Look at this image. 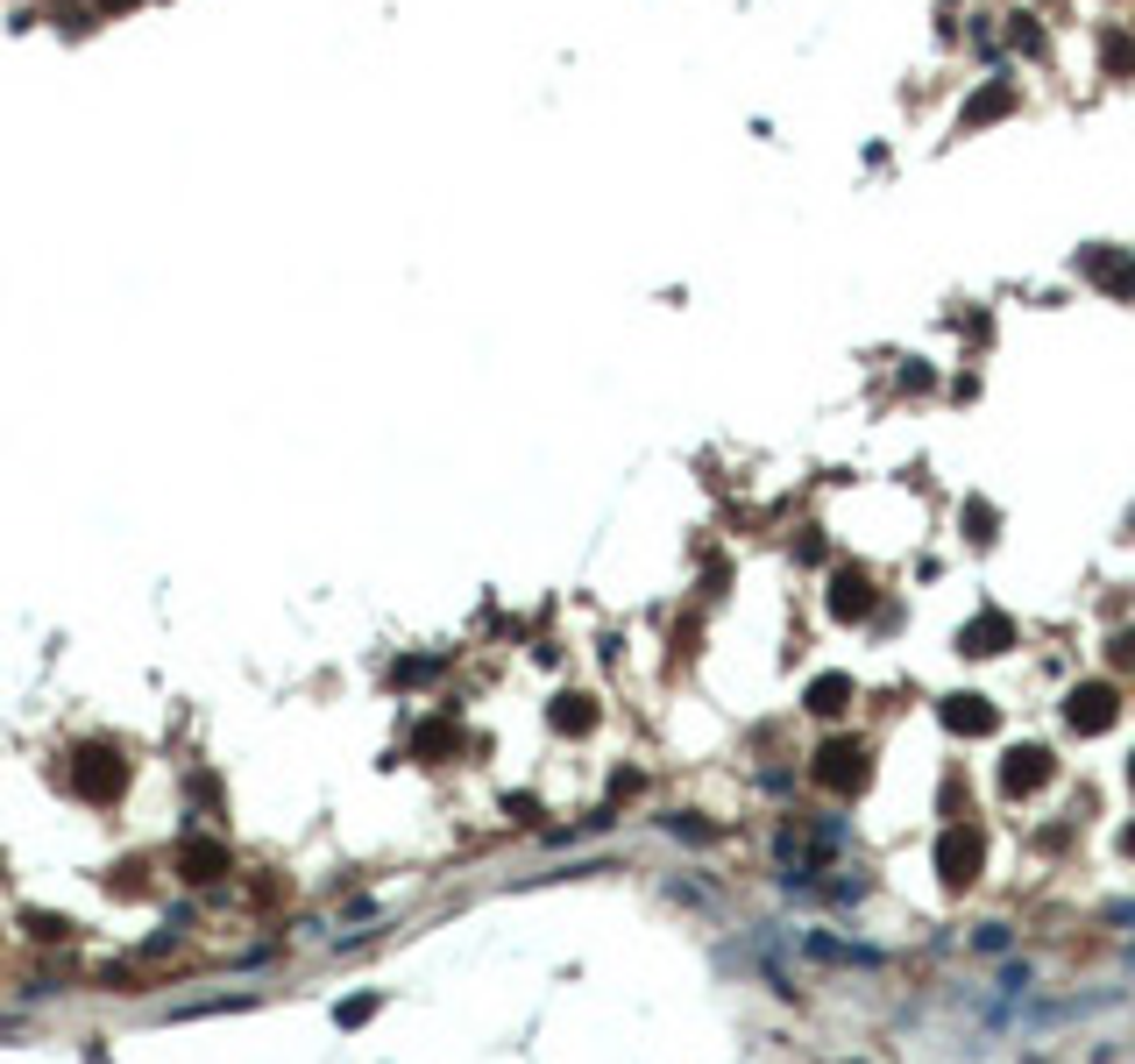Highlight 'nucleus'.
<instances>
[{
  "label": "nucleus",
  "instance_id": "nucleus-1",
  "mask_svg": "<svg viewBox=\"0 0 1135 1064\" xmlns=\"http://www.w3.org/2000/svg\"><path fill=\"white\" fill-rule=\"evenodd\" d=\"M979 859H987V837H979L973 823H951V831L937 837V873H944V888H965V880L979 873Z\"/></svg>",
  "mask_w": 1135,
  "mask_h": 1064
},
{
  "label": "nucleus",
  "instance_id": "nucleus-2",
  "mask_svg": "<svg viewBox=\"0 0 1135 1064\" xmlns=\"http://www.w3.org/2000/svg\"><path fill=\"white\" fill-rule=\"evenodd\" d=\"M810 774H816V788H830V796H859V788H865V745L830 739Z\"/></svg>",
  "mask_w": 1135,
  "mask_h": 1064
},
{
  "label": "nucleus",
  "instance_id": "nucleus-3",
  "mask_svg": "<svg viewBox=\"0 0 1135 1064\" xmlns=\"http://www.w3.org/2000/svg\"><path fill=\"white\" fill-rule=\"evenodd\" d=\"M1057 774V753L1051 745H1014L1008 767H1000V796H1029V788H1043Z\"/></svg>",
  "mask_w": 1135,
  "mask_h": 1064
},
{
  "label": "nucleus",
  "instance_id": "nucleus-4",
  "mask_svg": "<svg viewBox=\"0 0 1135 1064\" xmlns=\"http://www.w3.org/2000/svg\"><path fill=\"white\" fill-rule=\"evenodd\" d=\"M1065 717L1079 731H1108L1114 717H1122V696H1114L1108 682H1079V688H1071V702H1065Z\"/></svg>",
  "mask_w": 1135,
  "mask_h": 1064
},
{
  "label": "nucleus",
  "instance_id": "nucleus-5",
  "mask_svg": "<svg viewBox=\"0 0 1135 1064\" xmlns=\"http://www.w3.org/2000/svg\"><path fill=\"white\" fill-rule=\"evenodd\" d=\"M865 610H873V582H865L859 575V568H838V575H830V618H865Z\"/></svg>",
  "mask_w": 1135,
  "mask_h": 1064
},
{
  "label": "nucleus",
  "instance_id": "nucleus-6",
  "mask_svg": "<svg viewBox=\"0 0 1135 1064\" xmlns=\"http://www.w3.org/2000/svg\"><path fill=\"white\" fill-rule=\"evenodd\" d=\"M1086 277L1093 284H1108L1114 298H1135V256H1114V249H1086Z\"/></svg>",
  "mask_w": 1135,
  "mask_h": 1064
},
{
  "label": "nucleus",
  "instance_id": "nucleus-7",
  "mask_svg": "<svg viewBox=\"0 0 1135 1064\" xmlns=\"http://www.w3.org/2000/svg\"><path fill=\"white\" fill-rule=\"evenodd\" d=\"M937 717H944L959 739H973V731H994V702H987V696H944V710H937Z\"/></svg>",
  "mask_w": 1135,
  "mask_h": 1064
},
{
  "label": "nucleus",
  "instance_id": "nucleus-8",
  "mask_svg": "<svg viewBox=\"0 0 1135 1064\" xmlns=\"http://www.w3.org/2000/svg\"><path fill=\"white\" fill-rule=\"evenodd\" d=\"M1014 647V625L1000 618V610H987V618L965 625V653H1008Z\"/></svg>",
  "mask_w": 1135,
  "mask_h": 1064
},
{
  "label": "nucleus",
  "instance_id": "nucleus-9",
  "mask_svg": "<svg viewBox=\"0 0 1135 1064\" xmlns=\"http://www.w3.org/2000/svg\"><path fill=\"white\" fill-rule=\"evenodd\" d=\"M1014 107V93L1008 85H987V93H973L965 100V128H979V122H1000V114Z\"/></svg>",
  "mask_w": 1135,
  "mask_h": 1064
},
{
  "label": "nucleus",
  "instance_id": "nucleus-10",
  "mask_svg": "<svg viewBox=\"0 0 1135 1064\" xmlns=\"http://www.w3.org/2000/svg\"><path fill=\"white\" fill-rule=\"evenodd\" d=\"M845 702H851V682H845V674H816V682H810V710L838 717Z\"/></svg>",
  "mask_w": 1135,
  "mask_h": 1064
},
{
  "label": "nucleus",
  "instance_id": "nucleus-11",
  "mask_svg": "<svg viewBox=\"0 0 1135 1064\" xmlns=\"http://www.w3.org/2000/svg\"><path fill=\"white\" fill-rule=\"evenodd\" d=\"M589 717H596V710H589V696H561V702H554V731H582Z\"/></svg>",
  "mask_w": 1135,
  "mask_h": 1064
},
{
  "label": "nucleus",
  "instance_id": "nucleus-12",
  "mask_svg": "<svg viewBox=\"0 0 1135 1064\" xmlns=\"http://www.w3.org/2000/svg\"><path fill=\"white\" fill-rule=\"evenodd\" d=\"M994 526H1000V518H994V504H965V539H979V547H987V539H994Z\"/></svg>",
  "mask_w": 1135,
  "mask_h": 1064
},
{
  "label": "nucleus",
  "instance_id": "nucleus-13",
  "mask_svg": "<svg viewBox=\"0 0 1135 1064\" xmlns=\"http://www.w3.org/2000/svg\"><path fill=\"white\" fill-rule=\"evenodd\" d=\"M1108 65L1114 71H1135V43L1128 36H1108Z\"/></svg>",
  "mask_w": 1135,
  "mask_h": 1064
},
{
  "label": "nucleus",
  "instance_id": "nucleus-14",
  "mask_svg": "<svg viewBox=\"0 0 1135 1064\" xmlns=\"http://www.w3.org/2000/svg\"><path fill=\"white\" fill-rule=\"evenodd\" d=\"M1114 661H1122V667H1135V632H1128V639H1114Z\"/></svg>",
  "mask_w": 1135,
  "mask_h": 1064
},
{
  "label": "nucleus",
  "instance_id": "nucleus-15",
  "mask_svg": "<svg viewBox=\"0 0 1135 1064\" xmlns=\"http://www.w3.org/2000/svg\"><path fill=\"white\" fill-rule=\"evenodd\" d=\"M1122 851H1128V859H1135V823H1128V831H1122Z\"/></svg>",
  "mask_w": 1135,
  "mask_h": 1064
},
{
  "label": "nucleus",
  "instance_id": "nucleus-16",
  "mask_svg": "<svg viewBox=\"0 0 1135 1064\" xmlns=\"http://www.w3.org/2000/svg\"><path fill=\"white\" fill-rule=\"evenodd\" d=\"M1128 781H1135V759H1128Z\"/></svg>",
  "mask_w": 1135,
  "mask_h": 1064
}]
</instances>
